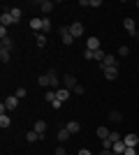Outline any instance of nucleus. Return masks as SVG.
I'll use <instances>...</instances> for the list:
<instances>
[{"mask_svg":"<svg viewBox=\"0 0 139 155\" xmlns=\"http://www.w3.org/2000/svg\"><path fill=\"white\" fill-rule=\"evenodd\" d=\"M60 39H63V44H67V46L74 42V37L70 35V28L67 26H60Z\"/></svg>","mask_w":139,"mask_h":155,"instance_id":"obj_5","label":"nucleus"},{"mask_svg":"<svg viewBox=\"0 0 139 155\" xmlns=\"http://www.w3.org/2000/svg\"><path fill=\"white\" fill-rule=\"evenodd\" d=\"M5 107H7V111H14L16 107H19V97H16V95L5 97Z\"/></svg>","mask_w":139,"mask_h":155,"instance_id":"obj_6","label":"nucleus"},{"mask_svg":"<svg viewBox=\"0 0 139 155\" xmlns=\"http://www.w3.org/2000/svg\"><path fill=\"white\" fill-rule=\"evenodd\" d=\"M137 39H139V30H137Z\"/></svg>","mask_w":139,"mask_h":155,"instance_id":"obj_39","label":"nucleus"},{"mask_svg":"<svg viewBox=\"0 0 139 155\" xmlns=\"http://www.w3.org/2000/svg\"><path fill=\"white\" fill-rule=\"evenodd\" d=\"M102 74H104V79L114 81V79L118 77V67H104V70H102Z\"/></svg>","mask_w":139,"mask_h":155,"instance_id":"obj_7","label":"nucleus"},{"mask_svg":"<svg viewBox=\"0 0 139 155\" xmlns=\"http://www.w3.org/2000/svg\"><path fill=\"white\" fill-rule=\"evenodd\" d=\"M65 127H67V130H70V134H77V132H79V130H81V125H79V123H77V120H72V123H67V125H65Z\"/></svg>","mask_w":139,"mask_h":155,"instance_id":"obj_22","label":"nucleus"},{"mask_svg":"<svg viewBox=\"0 0 139 155\" xmlns=\"http://www.w3.org/2000/svg\"><path fill=\"white\" fill-rule=\"evenodd\" d=\"M86 49H88V51H98V49H100V39L98 37H88L86 39Z\"/></svg>","mask_w":139,"mask_h":155,"instance_id":"obj_9","label":"nucleus"},{"mask_svg":"<svg viewBox=\"0 0 139 155\" xmlns=\"http://www.w3.org/2000/svg\"><path fill=\"white\" fill-rule=\"evenodd\" d=\"M123 28H125V32L130 37H137V23H134V19H123Z\"/></svg>","mask_w":139,"mask_h":155,"instance_id":"obj_1","label":"nucleus"},{"mask_svg":"<svg viewBox=\"0 0 139 155\" xmlns=\"http://www.w3.org/2000/svg\"><path fill=\"white\" fill-rule=\"evenodd\" d=\"M84 58H86V60H93V58H95V51H88V49H86V51H84Z\"/></svg>","mask_w":139,"mask_h":155,"instance_id":"obj_32","label":"nucleus"},{"mask_svg":"<svg viewBox=\"0 0 139 155\" xmlns=\"http://www.w3.org/2000/svg\"><path fill=\"white\" fill-rule=\"evenodd\" d=\"M9 56H12L9 51H5V49H0V60H2V63H9Z\"/></svg>","mask_w":139,"mask_h":155,"instance_id":"obj_28","label":"nucleus"},{"mask_svg":"<svg viewBox=\"0 0 139 155\" xmlns=\"http://www.w3.org/2000/svg\"><path fill=\"white\" fill-rule=\"evenodd\" d=\"M70 137H72V134H70V130H67V127L58 130V141H60V143H63V141H67V139H70Z\"/></svg>","mask_w":139,"mask_h":155,"instance_id":"obj_18","label":"nucleus"},{"mask_svg":"<svg viewBox=\"0 0 139 155\" xmlns=\"http://www.w3.org/2000/svg\"><path fill=\"white\" fill-rule=\"evenodd\" d=\"M35 42H37L40 49H44V46H46V35H44V32H35Z\"/></svg>","mask_w":139,"mask_h":155,"instance_id":"obj_17","label":"nucleus"},{"mask_svg":"<svg viewBox=\"0 0 139 155\" xmlns=\"http://www.w3.org/2000/svg\"><path fill=\"white\" fill-rule=\"evenodd\" d=\"M109 120H111V123H121V120H123V114H121V111H109Z\"/></svg>","mask_w":139,"mask_h":155,"instance_id":"obj_21","label":"nucleus"},{"mask_svg":"<svg viewBox=\"0 0 139 155\" xmlns=\"http://www.w3.org/2000/svg\"><path fill=\"white\" fill-rule=\"evenodd\" d=\"M0 49H5V51H9V53H12V49H14L12 37H5V39H2V42H0Z\"/></svg>","mask_w":139,"mask_h":155,"instance_id":"obj_16","label":"nucleus"},{"mask_svg":"<svg viewBox=\"0 0 139 155\" xmlns=\"http://www.w3.org/2000/svg\"><path fill=\"white\" fill-rule=\"evenodd\" d=\"M109 139H111V141L116 143V141H121V139H123V134H118V132H116V130H114L111 134H109Z\"/></svg>","mask_w":139,"mask_h":155,"instance_id":"obj_30","label":"nucleus"},{"mask_svg":"<svg viewBox=\"0 0 139 155\" xmlns=\"http://www.w3.org/2000/svg\"><path fill=\"white\" fill-rule=\"evenodd\" d=\"M123 155H137V150H134V148H130V146H127V148H125V153H123Z\"/></svg>","mask_w":139,"mask_h":155,"instance_id":"obj_36","label":"nucleus"},{"mask_svg":"<svg viewBox=\"0 0 139 155\" xmlns=\"http://www.w3.org/2000/svg\"><path fill=\"white\" fill-rule=\"evenodd\" d=\"M79 155H93V153H91L88 148H81V150H79Z\"/></svg>","mask_w":139,"mask_h":155,"instance_id":"obj_37","label":"nucleus"},{"mask_svg":"<svg viewBox=\"0 0 139 155\" xmlns=\"http://www.w3.org/2000/svg\"><path fill=\"white\" fill-rule=\"evenodd\" d=\"M51 28H53L51 19H49V16H44V19H42V32H44V35H46V32L51 30Z\"/></svg>","mask_w":139,"mask_h":155,"instance_id":"obj_20","label":"nucleus"},{"mask_svg":"<svg viewBox=\"0 0 139 155\" xmlns=\"http://www.w3.org/2000/svg\"><path fill=\"white\" fill-rule=\"evenodd\" d=\"M5 12H9V14H12L14 23H19V19H21V7H9V9H5Z\"/></svg>","mask_w":139,"mask_h":155,"instance_id":"obj_14","label":"nucleus"},{"mask_svg":"<svg viewBox=\"0 0 139 155\" xmlns=\"http://www.w3.org/2000/svg\"><path fill=\"white\" fill-rule=\"evenodd\" d=\"M134 7H139V0H137V2H134Z\"/></svg>","mask_w":139,"mask_h":155,"instance_id":"obj_38","label":"nucleus"},{"mask_svg":"<svg viewBox=\"0 0 139 155\" xmlns=\"http://www.w3.org/2000/svg\"><path fill=\"white\" fill-rule=\"evenodd\" d=\"M37 5H40V9H42L44 14H49V12L53 9V7H56V5L51 2V0H42V2H37Z\"/></svg>","mask_w":139,"mask_h":155,"instance_id":"obj_12","label":"nucleus"},{"mask_svg":"<svg viewBox=\"0 0 139 155\" xmlns=\"http://www.w3.org/2000/svg\"><path fill=\"white\" fill-rule=\"evenodd\" d=\"M33 130H35V132H37L40 137H44V132H46V123H44V120H35Z\"/></svg>","mask_w":139,"mask_h":155,"instance_id":"obj_11","label":"nucleus"},{"mask_svg":"<svg viewBox=\"0 0 139 155\" xmlns=\"http://www.w3.org/2000/svg\"><path fill=\"white\" fill-rule=\"evenodd\" d=\"M123 141H125V146H130V148H137L139 137L137 134H125V137H123Z\"/></svg>","mask_w":139,"mask_h":155,"instance_id":"obj_8","label":"nucleus"},{"mask_svg":"<svg viewBox=\"0 0 139 155\" xmlns=\"http://www.w3.org/2000/svg\"><path fill=\"white\" fill-rule=\"evenodd\" d=\"M70 93H72V91H67V88H58V91H56V100L65 102L67 97H70Z\"/></svg>","mask_w":139,"mask_h":155,"instance_id":"obj_13","label":"nucleus"},{"mask_svg":"<svg viewBox=\"0 0 139 155\" xmlns=\"http://www.w3.org/2000/svg\"><path fill=\"white\" fill-rule=\"evenodd\" d=\"M30 28H33L35 32H42V19H33L30 21Z\"/></svg>","mask_w":139,"mask_h":155,"instance_id":"obj_26","label":"nucleus"},{"mask_svg":"<svg viewBox=\"0 0 139 155\" xmlns=\"http://www.w3.org/2000/svg\"><path fill=\"white\" fill-rule=\"evenodd\" d=\"M5 37H9V35H7V28L0 26V39H5Z\"/></svg>","mask_w":139,"mask_h":155,"instance_id":"obj_34","label":"nucleus"},{"mask_svg":"<svg viewBox=\"0 0 139 155\" xmlns=\"http://www.w3.org/2000/svg\"><path fill=\"white\" fill-rule=\"evenodd\" d=\"M67 28H70V35H72L74 39H79L81 35H84V26H81L79 21H77V23H70V26H67Z\"/></svg>","mask_w":139,"mask_h":155,"instance_id":"obj_4","label":"nucleus"},{"mask_svg":"<svg viewBox=\"0 0 139 155\" xmlns=\"http://www.w3.org/2000/svg\"><path fill=\"white\" fill-rule=\"evenodd\" d=\"M14 95L19 97V100H23V97L28 95V91H26V88H23V86H21V88H16V93H14Z\"/></svg>","mask_w":139,"mask_h":155,"instance_id":"obj_29","label":"nucleus"},{"mask_svg":"<svg viewBox=\"0 0 139 155\" xmlns=\"http://www.w3.org/2000/svg\"><path fill=\"white\" fill-rule=\"evenodd\" d=\"M37 84H40V86H44V88H51V81H49V77H46V74H40Z\"/></svg>","mask_w":139,"mask_h":155,"instance_id":"obj_24","label":"nucleus"},{"mask_svg":"<svg viewBox=\"0 0 139 155\" xmlns=\"http://www.w3.org/2000/svg\"><path fill=\"white\" fill-rule=\"evenodd\" d=\"M72 93H77V95H84V93H86V88H84V86H77Z\"/></svg>","mask_w":139,"mask_h":155,"instance_id":"obj_33","label":"nucleus"},{"mask_svg":"<svg viewBox=\"0 0 139 155\" xmlns=\"http://www.w3.org/2000/svg\"><path fill=\"white\" fill-rule=\"evenodd\" d=\"M44 100H46L49 104H53V102H56V91H51V88H49V91L44 93Z\"/></svg>","mask_w":139,"mask_h":155,"instance_id":"obj_25","label":"nucleus"},{"mask_svg":"<svg viewBox=\"0 0 139 155\" xmlns=\"http://www.w3.org/2000/svg\"><path fill=\"white\" fill-rule=\"evenodd\" d=\"M37 139H42V137L37 134L35 130H30V132H26V141H28V143H35V141H37Z\"/></svg>","mask_w":139,"mask_h":155,"instance_id":"obj_19","label":"nucleus"},{"mask_svg":"<svg viewBox=\"0 0 139 155\" xmlns=\"http://www.w3.org/2000/svg\"><path fill=\"white\" fill-rule=\"evenodd\" d=\"M9 125H12V120L7 118V114H5V116H0V127H2V130H7Z\"/></svg>","mask_w":139,"mask_h":155,"instance_id":"obj_27","label":"nucleus"},{"mask_svg":"<svg viewBox=\"0 0 139 155\" xmlns=\"http://www.w3.org/2000/svg\"><path fill=\"white\" fill-rule=\"evenodd\" d=\"M46 77H49V81H51V91H58V88H60V79H58V72H56V70L51 67V70L46 72Z\"/></svg>","mask_w":139,"mask_h":155,"instance_id":"obj_2","label":"nucleus"},{"mask_svg":"<svg viewBox=\"0 0 139 155\" xmlns=\"http://www.w3.org/2000/svg\"><path fill=\"white\" fill-rule=\"evenodd\" d=\"M127 53H130V49H127V46H118V56H121V58H125Z\"/></svg>","mask_w":139,"mask_h":155,"instance_id":"obj_31","label":"nucleus"},{"mask_svg":"<svg viewBox=\"0 0 139 155\" xmlns=\"http://www.w3.org/2000/svg\"><path fill=\"white\" fill-rule=\"evenodd\" d=\"M77 79H74V74H65V77H63V88H67V91H74V88H77Z\"/></svg>","mask_w":139,"mask_h":155,"instance_id":"obj_3","label":"nucleus"},{"mask_svg":"<svg viewBox=\"0 0 139 155\" xmlns=\"http://www.w3.org/2000/svg\"><path fill=\"white\" fill-rule=\"evenodd\" d=\"M125 148H127V146H125V141H123V139H121V141H116V143H114V155H123V153H125Z\"/></svg>","mask_w":139,"mask_h":155,"instance_id":"obj_10","label":"nucleus"},{"mask_svg":"<svg viewBox=\"0 0 139 155\" xmlns=\"http://www.w3.org/2000/svg\"><path fill=\"white\" fill-rule=\"evenodd\" d=\"M56 155H67V150L63 148V146H58V148H56Z\"/></svg>","mask_w":139,"mask_h":155,"instance_id":"obj_35","label":"nucleus"},{"mask_svg":"<svg viewBox=\"0 0 139 155\" xmlns=\"http://www.w3.org/2000/svg\"><path fill=\"white\" fill-rule=\"evenodd\" d=\"M0 23H2V26H12V23H14V19H12V14H9V12H2V16H0Z\"/></svg>","mask_w":139,"mask_h":155,"instance_id":"obj_15","label":"nucleus"},{"mask_svg":"<svg viewBox=\"0 0 139 155\" xmlns=\"http://www.w3.org/2000/svg\"><path fill=\"white\" fill-rule=\"evenodd\" d=\"M109 134H111V130H107V127H98V137L104 141V139H109Z\"/></svg>","mask_w":139,"mask_h":155,"instance_id":"obj_23","label":"nucleus"}]
</instances>
